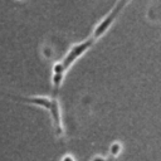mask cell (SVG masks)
I'll return each mask as SVG.
<instances>
[{
  "label": "cell",
  "mask_w": 161,
  "mask_h": 161,
  "mask_svg": "<svg viewBox=\"0 0 161 161\" xmlns=\"http://www.w3.org/2000/svg\"><path fill=\"white\" fill-rule=\"evenodd\" d=\"M91 161H107V158L103 157V156H101V155H97V156H94Z\"/></svg>",
  "instance_id": "cell-7"
},
{
  "label": "cell",
  "mask_w": 161,
  "mask_h": 161,
  "mask_svg": "<svg viewBox=\"0 0 161 161\" xmlns=\"http://www.w3.org/2000/svg\"><path fill=\"white\" fill-rule=\"evenodd\" d=\"M94 43H96V40L92 36H89V38H87V39H84V40H82L79 43L73 44L69 48V50L67 52V54L63 57V59L60 60V63L64 67V69L68 70L80 57H83L93 47Z\"/></svg>",
  "instance_id": "cell-3"
},
{
  "label": "cell",
  "mask_w": 161,
  "mask_h": 161,
  "mask_svg": "<svg viewBox=\"0 0 161 161\" xmlns=\"http://www.w3.org/2000/svg\"><path fill=\"white\" fill-rule=\"evenodd\" d=\"M121 152H122V145H121L119 141H114L113 143H111V146H109V153H111L113 157L119 156Z\"/></svg>",
  "instance_id": "cell-5"
},
{
  "label": "cell",
  "mask_w": 161,
  "mask_h": 161,
  "mask_svg": "<svg viewBox=\"0 0 161 161\" xmlns=\"http://www.w3.org/2000/svg\"><path fill=\"white\" fill-rule=\"evenodd\" d=\"M65 73H67V70L62 65L60 60L53 64V67H52V77H50V83H52V94H50V97L52 98H58V94H59V91L62 88Z\"/></svg>",
  "instance_id": "cell-4"
},
{
  "label": "cell",
  "mask_w": 161,
  "mask_h": 161,
  "mask_svg": "<svg viewBox=\"0 0 161 161\" xmlns=\"http://www.w3.org/2000/svg\"><path fill=\"white\" fill-rule=\"evenodd\" d=\"M60 161H75V158H74L70 153H67V155H63V156H62Z\"/></svg>",
  "instance_id": "cell-6"
},
{
  "label": "cell",
  "mask_w": 161,
  "mask_h": 161,
  "mask_svg": "<svg viewBox=\"0 0 161 161\" xmlns=\"http://www.w3.org/2000/svg\"><path fill=\"white\" fill-rule=\"evenodd\" d=\"M131 0H118L116 4H114V6L108 11V14L107 15H104L102 19H101V21L94 26V29H93V31H92V34H91V36L97 42L101 36H103L106 33H107V30L112 26V24L114 23V20L118 18V15L121 14V11L128 5V3H130Z\"/></svg>",
  "instance_id": "cell-2"
},
{
  "label": "cell",
  "mask_w": 161,
  "mask_h": 161,
  "mask_svg": "<svg viewBox=\"0 0 161 161\" xmlns=\"http://www.w3.org/2000/svg\"><path fill=\"white\" fill-rule=\"evenodd\" d=\"M0 97L9 98L15 102L25 103V104H31L35 107H40L45 111H48L53 128L55 131V135L62 138L64 136V126H63V119H62V109H60V103L58 98H52L48 96H20V94H14V93H6L0 91Z\"/></svg>",
  "instance_id": "cell-1"
}]
</instances>
